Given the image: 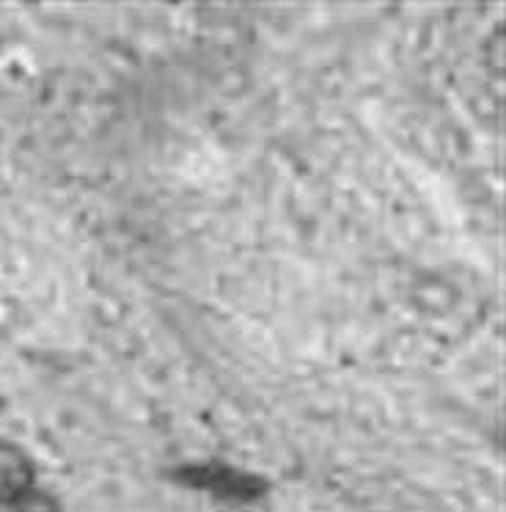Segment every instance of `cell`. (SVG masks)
Wrapping results in <instances>:
<instances>
[{
	"label": "cell",
	"instance_id": "cell-1",
	"mask_svg": "<svg viewBox=\"0 0 506 512\" xmlns=\"http://www.w3.org/2000/svg\"><path fill=\"white\" fill-rule=\"evenodd\" d=\"M36 488L39 471L31 452L11 438H0V507H17Z\"/></svg>",
	"mask_w": 506,
	"mask_h": 512
},
{
	"label": "cell",
	"instance_id": "cell-2",
	"mask_svg": "<svg viewBox=\"0 0 506 512\" xmlns=\"http://www.w3.org/2000/svg\"><path fill=\"white\" fill-rule=\"evenodd\" d=\"M14 512H55V501L50 496H44L42 490L36 488L28 496V499H22L17 507H11Z\"/></svg>",
	"mask_w": 506,
	"mask_h": 512
}]
</instances>
